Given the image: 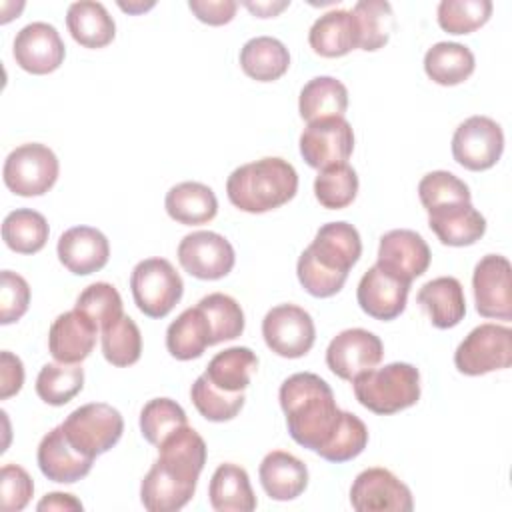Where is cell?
Instances as JSON below:
<instances>
[{"label":"cell","mask_w":512,"mask_h":512,"mask_svg":"<svg viewBox=\"0 0 512 512\" xmlns=\"http://www.w3.org/2000/svg\"><path fill=\"white\" fill-rule=\"evenodd\" d=\"M286 416L288 434L296 444L318 452L336 430L342 410L336 406L332 388L314 372L288 376L278 392Z\"/></svg>","instance_id":"cell-1"},{"label":"cell","mask_w":512,"mask_h":512,"mask_svg":"<svg viewBox=\"0 0 512 512\" xmlns=\"http://www.w3.org/2000/svg\"><path fill=\"white\" fill-rule=\"evenodd\" d=\"M362 254L358 230L348 222H328L318 228L312 244L302 250L296 274L314 298H330L346 284L350 268Z\"/></svg>","instance_id":"cell-2"},{"label":"cell","mask_w":512,"mask_h":512,"mask_svg":"<svg viewBox=\"0 0 512 512\" xmlns=\"http://www.w3.org/2000/svg\"><path fill=\"white\" fill-rule=\"evenodd\" d=\"M298 192L294 166L278 156H266L238 166L226 180L232 206L248 214H262L290 202Z\"/></svg>","instance_id":"cell-3"},{"label":"cell","mask_w":512,"mask_h":512,"mask_svg":"<svg viewBox=\"0 0 512 512\" xmlns=\"http://www.w3.org/2000/svg\"><path fill=\"white\" fill-rule=\"evenodd\" d=\"M356 400L370 412L388 416L420 400V372L408 362L372 368L352 380Z\"/></svg>","instance_id":"cell-4"},{"label":"cell","mask_w":512,"mask_h":512,"mask_svg":"<svg viewBox=\"0 0 512 512\" xmlns=\"http://www.w3.org/2000/svg\"><path fill=\"white\" fill-rule=\"evenodd\" d=\"M60 426L80 454L96 458L118 444L124 432V418L106 402H90L72 410Z\"/></svg>","instance_id":"cell-5"},{"label":"cell","mask_w":512,"mask_h":512,"mask_svg":"<svg viewBox=\"0 0 512 512\" xmlns=\"http://www.w3.org/2000/svg\"><path fill=\"white\" fill-rule=\"evenodd\" d=\"M132 298L138 310L148 318H164L180 302L184 282L166 258L140 260L130 274Z\"/></svg>","instance_id":"cell-6"},{"label":"cell","mask_w":512,"mask_h":512,"mask_svg":"<svg viewBox=\"0 0 512 512\" xmlns=\"http://www.w3.org/2000/svg\"><path fill=\"white\" fill-rule=\"evenodd\" d=\"M60 164L56 154L40 142L16 146L4 160L2 178L16 196H42L58 180Z\"/></svg>","instance_id":"cell-7"},{"label":"cell","mask_w":512,"mask_h":512,"mask_svg":"<svg viewBox=\"0 0 512 512\" xmlns=\"http://www.w3.org/2000/svg\"><path fill=\"white\" fill-rule=\"evenodd\" d=\"M460 374L482 376L512 364V330L502 324H480L468 332L454 352Z\"/></svg>","instance_id":"cell-8"},{"label":"cell","mask_w":512,"mask_h":512,"mask_svg":"<svg viewBox=\"0 0 512 512\" xmlns=\"http://www.w3.org/2000/svg\"><path fill=\"white\" fill-rule=\"evenodd\" d=\"M504 152V132L500 124L488 116H470L452 136L454 160L472 172L492 168Z\"/></svg>","instance_id":"cell-9"},{"label":"cell","mask_w":512,"mask_h":512,"mask_svg":"<svg viewBox=\"0 0 512 512\" xmlns=\"http://www.w3.org/2000/svg\"><path fill=\"white\" fill-rule=\"evenodd\" d=\"M262 336L266 346L282 358H302L316 340L312 316L296 304H278L270 308L262 320Z\"/></svg>","instance_id":"cell-10"},{"label":"cell","mask_w":512,"mask_h":512,"mask_svg":"<svg viewBox=\"0 0 512 512\" xmlns=\"http://www.w3.org/2000/svg\"><path fill=\"white\" fill-rule=\"evenodd\" d=\"M354 132L344 116L308 122L300 134V154L310 168L324 170L352 156Z\"/></svg>","instance_id":"cell-11"},{"label":"cell","mask_w":512,"mask_h":512,"mask_svg":"<svg viewBox=\"0 0 512 512\" xmlns=\"http://www.w3.org/2000/svg\"><path fill=\"white\" fill-rule=\"evenodd\" d=\"M178 262L198 280H220L232 272L236 254L222 234L196 230L180 240Z\"/></svg>","instance_id":"cell-12"},{"label":"cell","mask_w":512,"mask_h":512,"mask_svg":"<svg viewBox=\"0 0 512 512\" xmlns=\"http://www.w3.org/2000/svg\"><path fill=\"white\" fill-rule=\"evenodd\" d=\"M472 290L480 316L512 320V268L506 256H482L474 266Z\"/></svg>","instance_id":"cell-13"},{"label":"cell","mask_w":512,"mask_h":512,"mask_svg":"<svg viewBox=\"0 0 512 512\" xmlns=\"http://www.w3.org/2000/svg\"><path fill=\"white\" fill-rule=\"evenodd\" d=\"M350 504L356 512H410V488L386 468L362 470L350 486Z\"/></svg>","instance_id":"cell-14"},{"label":"cell","mask_w":512,"mask_h":512,"mask_svg":"<svg viewBox=\"0 0 512 512\" xmlns=\"http://www.w3.org/2000/svg\"><path fill=\"white\" fill-rule=\"evenodd\" d=\"M382 340L364 328H348L336 334L326 348V366L342 380H354L358 374L376 368L382 362Z\"/></svg>","instance_id":"cell-15"},{"label":"cell","mask_w":512,"mask_h":512,"mask_svg":"<svg viewBox=\"0 0 512 512\" xmlns=\"http://www.w3.org/2000/svg\"><path fill=\"white\" fill-rule=\"evenodd\" d=\"M12 54L22 70L44 76L60 68L66 56V46L52 24L30 22L16 34Z\"/></svg>","instance_id":"cell-16"},{"label":"cell","mask_w":512,"mask_h":512,"mask_svg":"<svg viewBox=\"0 0 512 512\" xmlns=\"http://www.w3.org/2000/svg\"><path fill=\"white\" fill-rule=\"evenodd\" d=\"M430 248L426 240L408 228L390 230L378 244V266L388 274L410 282L422 276L430 266Z\"/></svg>","instance_id":"cell-17"},{"label":"cell","mask_w":512,"mask_h":512,"mask_svg":"<svg viewBox=\"0 0 512 512\" xmlns=\"http://www.w3.org/2000/svg\"><path fill=\"white\" fill-rule=\"evenodd\" d=\"M408 292L410 282H404L374 264L360 278L356 288V300L364 314L374 320L388 322L404 312Z\"/></svg>","instance_id":"cell-18"},{"label":"cell","mask_w":512,"mask_h":512,"mask_svg":"<svg viewBox=\"0 0 512 512\" xmlns=\"http://www.w3.org/2000/svg\"><path fill=\"white\" fill-rule=\"evenodd\" d=\"M58 260L76 276L102 270L110 258L108 238L92 226H72L58 238Z\"/></svg>","instance_id":"cell-19"},{"label":"cell","mask_w":512,"mask_h":512,"mask_svg":"<svg viewBox=\"0 0 512 512\" xmlns=\"http://www.w3.org/2000/svg\"><path fill=\"white\" fill-rule=\"evenodd\" d=\"M98 326L80 310H70L60 316L50 326L48 350L56 362L80 364L90 356L96 344Z\"/></svg>","instance_id":"cell-20"},{"label":"cell","mask_w":512,"mask_h":512,"mask_svg":"<svg viewBox=\"0 0 512 512\" xmlns=\"http://www.w3.org/2000/svg\"><path fill=\"white\" fill-rule=\"evenodd\" d=\"M40 472L60 484H74L88 476L94 458L80 454L66 438L62 426L52 428L38 444L36 452Z\"/></svg>","instance_id":"cell-21"},{"label":"cell","mask_w":512,"mask_h":512,"mask_svg":"<svg viewBox=\"0 0 512 512\" xmlns=\"http://www.w3.org/2000/svg\"><path fill=\"white\" fill-rule=\"evenodd\" d=\"M428 226L446 246H472L486 232V218L472 202H454L428 210Z\"/></svg>","instance_id":"cell-22"},{"label":"cell","mask_w":512,"mask_h":512,"mask_svg":"<svg viewBox=\"0 0 512 512\" xmlns=\"http://www.w3.org/2000/svg\"><path fill=\"white\" fill-rule=\"evenodd\" d=\"M258 476L264 492L278 502L298 498L308 486L306 464L284 450L268 452L260 462Z\"/></svg>","instance_id":"cell-23"},{"label":"cell","mask_w":512,"mask_h":512,"mask_svg":"<svg viewBox=\"0 0 512 512\" xmlns=\"http://www.w3.org/2000/svg\"><path fill=\"white\" fill-rule=\"evenodd\" d=\"M418 304L428 314L432 326L440 330H448L458 326L466 314V298L464 288L454 276H438L426 282L418 294Z\"/></svg>","instance_id":"cell-24"},{"label":"cell","mask_w":512,"mask_h":512,"mask_svg":"<svg viewBox=\"0 0 512 512\" xmlns=\"http://www.w3.org/2000/svg\"><path fill=\"white\" fill-rule=\"evenodd\" d=\"M308 44L324 58H340L358 48V30L352 10H330L322 14L310 26Z\"/></svg>","instance_id":"cell-25"},{"label":"cell","mask_w":512,"mask_h":512,"mask_svg":"<svg viewBox=\"0 0 512 512\" xmlns=\"http://www.w3.org/2000/svg\"><path fill=\"white\" fill-rule=\"evenodd\" d=\"M164 208L174 222L198 226L216 218L218 200L214 190L202 182H180L166 192Z\"/></svg>","instance_id":"cell-26"},{"label":"cell","mask_w":512,"mask_h":512,"mask_svg":"<svg viewBox=\"0 0 512 512\" xmlns=\"http://www.w3.org/2000/svg\"><path fill=\"white\" fill-rule=\"evenodd\" d=\"M208 498L218 512H252L258 504L248 472L232 462H224L214 470Z\"/></svg>","instance_id":"cell-27"},{"label":"cell","mask_w":512,"mask_h":512,"mask_svg":"<svg viewBox=\"0 0 512 512\" xmlns=\"http://www.w3.org/2000/svg\"><path fill=\"white\" fill-rule=\"evenodd\" d=\"M66 26L70 36L84 48H104L116 36L114 18L104 4L92 0L72 2L66 12Z\"/></svg>","instance_id":"cell-28"},{"label":"cell","mask_w":512,"mask_h":512,"mask_svg":"<svg viewBox=\"0 0 512 512\" xmlns=\"http://www.w3.org/2000/svg\"><path fill=\"white\" fill-rule=\"evenodd\" d=\"M194 492L196 484L176 478L158 462L152 464L140 484L142 506L150 512H176L192 500Z\"/></svg>","instance_id":"cell-29"},{"label":"cell","mask_w":512,"mask_h":512,"mask_svg":"<svg viewBox=\"0 0 512 512\" xmlns=\"http://www.w3.org/2000/svg\"><path fill=\"white\" fill-rule=\"evenodd\" d=\"M208 346H212V332L198 304L186 308L166 328V348L176 360L200 358Z\"/></svg>","instance_id":"cell-30"},{"label":"cell","mask_w":512,"mask_h":512,"mask_svg":"<svg viewBox=\"0 0 512 512\" xmlns=\"http://www.w3.org/2000/svg\"><path fill=\"white\" fill-rule=\"evenodd\" d=\"M290 66L288 48L272 36L250 38L240 50V68L256 82H274Z\"/></svg>","instance_id":"cell-31"},{"label":"cell","mask_w":512,"mask_h":512,"mask_svg":"<svg viewBox=\"0 0 512 512\" xmlns=\"http://www.w3.org/2000/svg\"><path fill=\"white\" fill-rule=\"evenodd\" d=\"M474 54L460 42H436L424 54L426 76L440 86H456L472 76Z\"/></svg>","instance_id":"cell-32"},{"label":"cell","mask_w":512,"mask_h":512,"mask_svg":"<svg viewBox=\"0 0 512 512\" xmlns=\"http://www.w3.org/2000/svg\"><path fill=\"white\" fill-rule=\"evenodd\" d=\"M348 108L346 86L332 76H316L304 84L298 98L300 118L314 122L330 116H344Z\"/></svg>","instance_id":"cell-33"},{"label":"cell","mask_w":512,"mask_h":512,"mask_svg":"<svg viewBox=\"0 0 512 512\" xmlns=\"http://www.w3.org/2000/svg\"><path fill=\"white\" fill-rule=\"evenodd\" d=\"M258 370V356L246 346L218 352L206 366L208 380L224 392H244Z\"/></svg>","instance_id":"cell-34"},{"label":"cell","mask_w":512,"mask_h":512,"mask_svg":"<svg viewBox=\"0 0 512 512\" xmlns=\"http://www.w3.org/2000/svg\"><path fill=\"white\" fill-rule=\"evenodd\" d=\"M48 222L32 208H16L2 222V240L16 254H36L48 242Z\"/></svg>","instance_id":"cell-35"},{"label":"cell","mask_w":512,"mask_h":512,"mask_svg":"<svg viewBox=\"0 0 512 512\" xmlns=\"http://www.w3.org/2000/svg\"><path fill=\"white\" fill-rule=\"evenodd\" d=\"M358 30V48L376 52L384 48L394 30V12L386 0H360L352 8Z\"/></svg>","instance_id":"cell-36"},{"label":"cell","mask_w":512,"mask_h":512,"mask_svg":"<svg viewBox=\"0 0 512 512\" xmlns=\"http://www.w3.org/2000/svg\"><path fill=\"white\" fill-rule=\"evenodd\" d=\"M100 340H102V354L106 362H110L112 366L124 368L140 360L142 334L138 324L130 316L122 314L120 318L102 326Z\"/></svg>","instance_id":"cell-37"},{"label":"cell","mask_w":512,"mask_h":512,"mask_svg":"<svg viewBox=\"0 0 512 512\" xmlns=\"http://www.w3.org/2000/svg\"><path fill=\"white\" fill-rule=\"evenodd\" d=\"M84 388V370L78 364H44L36 376V394L50 406L68 404Z\"/></svg>","instance_id":"cell-38"},{"label":"cell","mask_w":512,"mask_h":512,"mask_svg":"<svg viewBox=\"0 0 512 512\" xmlns=\"http://www.w3.org/2000/svg\"><path fill=\"white\" fill-rule=\"evenodd\" d=\"M358 194V174L348 164H334L318 170L314 180V196L328 210H342L354 202Z\"/></svg>","instance_id":"cell-39"},{"label":"cell","mask_w":512,"mask_h":512,"mask_svg":"<svg viewBox=\"0 0 512 512\" xmlns=\"http://www.w3.org/2000/svg\"><path fill=\"white\" fill-rule=\"evenodd\" d=\"M188 424L184 408L172 398H152L140 410V432L152 446H160L172 432Z\"/></svg>","instance_id":"cell-40"},{"label":"cell","mask_w":512,"mask_h":512,"mask_svg":"<svg viewBox=\"0 0 512 512\" xmlns=\"http://www.w3.org/2000/svg\"><path fill=\"white\" fill-rule=\"evenodd\" d=\"M190 398L196 410L210 422H228L238 416L244 406V392H224L216 388L206 374H200L192 388Z\"/></svg>","instance_id":"cell-41"},{"label":"cell","mask_w":512,"mask_h":512,"mask_svg":"<svg viewBox=\"0 0 512 512\" xmlns=\"http://www.w3.org/2000/svg\"><path fill=\"white\" fill-rule=\"evenodd\" d=\"M198 306L208 320L212 332V346L224 340H234L244 332V312L232 296L212 292L200 298Z\"/></svg>","instance_id":"cell-42"},{"label":"cell","mask_w":512,"mask_h":512,"mask_svg":"<svg viewBox=\"0 0 512 512\" xmlns=\"http://www.w3.org/2000/svg\"><path fill=\"white\" fill-rule=\"evenodd\" d=\"M366 444H368L366 424L356 414L342 410L336 430L332 432L330 440L316 454L328 462L342 464V462H348V460H354L356 456H360L364 452Z\"/></svg>","instance_id":"cell-43"},{"label":"cell","mask_w":512,"mask_h":512,"mask_svg":"<svg viewBox=\"0 0 512 512\" xmlns=\"http://www.w3.org/2000/svg\"><path fill=\"white\" fill-rule=\"evenodd\" d=\"M490 0H442L436 8L438 26L448 34H470L492 16Z\"/></svg>","instance_id":"cell-44"},{"label":"cell","mask_w":512,"mask_h":512,"mask_svg":"<svg viewBox=\"0 0 512 512\" xmlns=\"http://www.w3.org/2000/svg\"><path fill=\"white\" fill-rule=\"evenodd\" d=\"M418 196L426 212L454 202H470L472 198L468 184L448 170H434L422 176L418 182Z\"/></svg>","instance_id":"cell-45"},{"label":"cell","mask_w":512,"mask_h":512,"mask_svg":"<svg viewBox=\"0 0 512 512\" xmlns=\"http://www.w3.org/2000/svg\"><path fill=\"white\" fill-rule=\"evenodd\" d=\"M76 310L86 314L98 328L110 324L124 314L120 292L108 282H94L86 286L74 304Z\"/></svg>","instance_id":"cell-46"},{"label":"cell","mask_w":512,"mask_h":512,"mask_svg":"<svg viewBox=\"0 0 512 512\" xmlns=\"http://www.w3.org/2000/svg\"><path fill=\"white\" fill-rule=\"evenodd\" d=\"M30 304V286L28 282L12 272L2 270L0 274V324L18 322Z\"/></svg>","instance_id":"cell-47"},{"label":"cell","mask_w":512,"mask_h":512,"mask_svg":"<svg viewBox=\"0 0 512 512\" xmlns=\"http://www.w3.org/2000/svg\"><path fill=\"white\" fill-rule=\"evenodd\" d=\"M34 494L30 474L18 464H4L0 474V506L4 512H20Z\"/></svg>","instance_id":"cell-48"},{"label":"cell","mask_w":512,"mask_h":512,"mask_svg":"<svg viewBox=\"0 0 512 512\" xmlns=\"http://www.w3.org/2000/svg\"><path fill=\"white\" fill-rule=\"evenodd\" d=\"M188 8L192 14L208 24V26H224L232 22L238 10V2L234 0H190Z\"/></svg>","instance_id":"cell-49"},{"label":"cell","mask_w":512,"mask_h":512,"mask_svg":"<svg viewBox=\"0 0 512 512\" xmlns=\"http://www.w3.org/2000/svg\"><path fill=\"white\" fill-rule=\"evenodd\" d=\"M22 384H24L22 360L12 352L2 350V354H0V400H8L10 396L18 394Z\"/></svg>","instance_id":"cell-50"},{"label":"cell","mask_w":512,"mask_h":512,"mask_svg":"<svg viewBox=\"0 0 512 512\" xmlns=\"http://www.w3.org/2000/svg\"><path fill=\"white\" fill-rule=\"evenodd\" d=\"M82 502L66 492H50L46 494L38 504L36 510L46 512V510H82Z\"/></svg>","instance_id":"cell-51"},{"label":"cell","mask_w":512,"mask_h":512,"mask_svg":"<svg viewBox=\"0 0 512 512\" xmlns=\"http://www.w3.org/2000/svg\"><path fill=\"white\" fill-rule=\"evenodd\" d=\"M242 6L246 10H250V14L258 16V18H274V16H278L282 10H286L290 6V0H256V2L244 0Z\"/></svg>","instance_id":"cell-52"},{"label":"cell","mask_w":512,"mask_h":512,"mask_svg":"<svg viewBox=\"0 0 512 512\" xmlns=\"http://www.w3.org/2000/svg\"><path fill=\"white\" fill-rule=\"evenodd\" d=\"M154 6H156V2H138V0L136 2H118V8L128 14H142Z\"/></svg>","instance_id":"cell-53"}]
</instances>
